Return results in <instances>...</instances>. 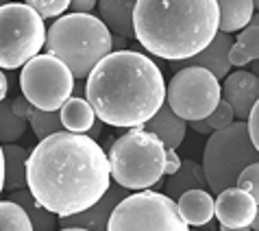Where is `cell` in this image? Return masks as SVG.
Segmentation results:
<instances>
[{
	"label": "cell",
	"mask_w": 259,
	"mask_h": 231,
	"mask_svg": "<svg viewBox=\"0 0 259 231\" xmlns=\"http://www.w3.org/2000/svg\"><path fill=\"white\" fill-rule=\"evenodd\" d=\"M109 185V160L100 144L88 135L61 131L41 140L28 153V192L46 212L59 218L96 205Z\"/></svg>",
	"instance_id": "6da1fadb"
},
{
	"label": "cell",
	"mask_w": 259,
	"mask_h": 231,
	"mask_svg": "<svg viewBox=\"0 0 259 231\" xmlns=\"http://www.w3.org/2000/svg\"><path fill=\"white\" fill-rule=\"evenodd\" d=\"M85 96L100 122L140 129L165 103V81L159 66L146 55L120 50L92 70Z\"/></svg>",
	"instance_id": "7a4b0ae2"
},
{
	"label": "cell",
	"mask_w": 259,
	"mask_h": 231,
	"mask_svg": "<svg viewBox=\"0 0 259 231\" xmlns=\"http://www.w3.org/2000/svg\"><path fill=\"white\" fill-rule=\"evenodd\" d=\"M135 40L157 57L188 61L218 35L215 0H138L133 9Z\"/></svg>",
	"instance_id": "3957f363"
},
{
	"label": "cell",
	"mask_w": 259,
	"mask_h": 231,
	"mask_svg": "<svg viewBox=\"0 0 259 231\" xmlns=\"http://www.w3.org/2000/svg\"><path fill=\"white\" fill-rule=\"evenodd\" d=\"M46 50L59 59L74 79H88L107 55H111V33L96 16L68 13L46 31Z\"/></svg>",
	"instance_id": "277c9868"
},
{
	"label": "cell",
	"mask_w": 259,
	"mask_h": 231,
	"mask_svg": "<svg viewBox=\"0 0 259 231\" xmlns=\"http://www.w3.org/2000/svg\"><path fill=\"white\" fill-rule=\"evenodd\" d=\"M107 160H109L111 179L120 187L148 190L163 179L168 166V150L157 135L140 127L113 140Z\"/></svg>",
	"instance_id": "5b68a950"
},
{
	"label": "cell",
	"mask_w": 259,
	"mask_h": 231,
	"mask_svg": "<svg viewBox=\"0 0 259 231\" xmlns=\"http://www.w3.org/2000/svg\"><path fill=\"white\" fill-rule=\"evenodd\" d=\"M257 162L259 153L250 142L246 122L235 120L231 127L211 133L205 144L203 170L207 185L215 194L225 192L229 187H235L242 170Z\"/></svg>",
	"instance_id": "8992f818"
},
{
	"label": "cell",
	"mask_w": 259,
	"mask_h": 231,
	"mask_svg": "<svg viewBox=\"0 0 259 231\" xmlns=\"http://www.w3.org/2000/svg\"><path fill=\"white\" fill-rule=\"evenodd\" d=\"M46 44V26L26 3L0 5V68L26 66Z\"/></svg>",
	"instance_id": "52a82bcc"
},
{
	"label": "cell",
	"mask_w": 259,
	"mask_h": 231,
	"mask_svg": "<svg viewBox=\"0 0 259 231\" xmlns=\"http://www.w3.org/2000/svg\"><path fill=\"white\" fill-rule=\"evenodd\" d=\"M107 231H190L177 203L165 194L144 190L122 199L113 209Z\"/></svg>",
	"instance_id": "ba28073f"
},
{
	"label": "cell",
	"mask_w": 259,
	"mask_h": 231,
	"mask_svg": "<svg viewBox=\"0 0 259 231\" xmlns=\"http://www.w3.org/2000/svg\"><path fill=\"white\" fill-rule=\"evenodd\" d=\"M20 88L28 105L39 111H59L74 92V76L59 59L37 55L22 68Z\"/></svg>",
	"instance_id": "9c48e42d"
},
{
	"label": "cell",
	"mask_w": 259,
	"mask_h": 231,
	"mask_svg": "<svg viewBox=\"0 0 259 231\" xmlns=\"http://www.w3.org/2000/svg\"><path fill=\"white\" fill-rule=\"evenodd\" d=\"M220 100L218 79L196 66L179 70L165 90V105L185 122L209 118Z\"/></svg>",
	"instance_id": "30bf717a"
},
{
	"label": "cell",
	"mask_w": 259,
	"mask_h": 231,
	"mask_svg": "<svg viewBox=\"0 0 259 231\" xmlns=\"http://www.w3.org/2000/svg\"><path fill=\"white\" fill-rule=\"evenodd\" d=\"M220 98L233 109L237 122H246L259 100V79L246 70H237L220 85Z\"/></svg>",
	"instance_id": "8fae6325"
},
{
	"label": "cell",
	"mask_w": 259,
	"mask_h": 231,
	"mask_svg": "<svg viewBox=\"0 0 259 231\" xmlns=\"http://www.w3.org/2000/svg\"><path fill=\"white\" fill-rule=\"evenodd\" d=\"M122 199H126V190L116 185H109V190L105 192V197L98 201L96 205H92L90 209H85L81 214L74 216H63L57 222L63 229H85V231H107L109 227V218L113 214V209Z\"/></svg>",
	"instance_id": "7c38bea8"
},
{
	"label": "cell",
	"mask_w": 259,
	"mask_h": 231,
	"mask_svg": "<svg viewBox=\"0 0 259 231\" xmlns=\"http://www.w3.org/2000/svg\"><path fill=\"white\" fill-rule=\"evenodd\" d=\"M257 203L240 187H229L215 199V216L222 227H250Z\"/></svg>",
	"instance_id": "4fadbf2b"
},
{
	"label": "cell",
	"mask_w": 259,
	"mask_h": 231,
	"mask_svg": "<svg viewBox=\"0 0 259 231\" xmlns=\"http://www.w3.org/2000/svg\"><path fill=\"white\" fill-rule=\"evenodd\" d=\"M233 37L227 33H220L213 37V42L207 46L203 53L192 57L185 63H181L179 68H190V66H196V68H203L207 70L209 74H213L215 79H227L229 76V70H231V63H229V53H231V46H233Z\"/></svg>",
	"instance_id": "5bb4252c"
},
{
	"label": "cell",
	"mask_w": 259,
	"mask_h": 231,
	"mask_svg": "<svg viewBox=\"0 0 259 231\" xmlns=\"http://www.w3.org/2000/svg\"><path fill=\"white\" fill-rule=\"evenodd\" d=\"M96 9H98V20L109 28V33L124 40L135 37L133 0H100V3H96Z\"/></svg>",
	"instance_id": "9a60e30c"
},
{
	"label": "cell",
	"mask_w": 259,
	"mask_h": 231,
	"mask_svg": "<svg viewBox=\"0 0 259 231\" xmlns=\"http://www.w3.org/2000/svg\"><path fill=\"white\" fill-rule=\"evenodd\" d=\"M144 131L157 135L161 140V144L170 150H177L183 144L185 138V120H181L179 115L170 109L168 105H161V109L150 118L146 125L142 127Z\"/></svg>",
	"instance_id": "2e32d148"
},
{
	"label": "cell",
	"mask_w": 259,
	"mask_h": 231,
	"mask_svg": "<svg viewBox=\"0 0 259 231\" xmlns=\"http://www.w3.org/2000/svg\"><path fill=\"white\" fill-rule=\"evenodd\" d=\"M177 209L185 225L203 227L215 216V201L207 190H190L177 201Z\"/></svg>",
	"instance_id": "e0dca14e"
},
{
	"label": "cell",
	"mask_w": 259,
	"mask_h": 231,
	"mask_svg": "<svg viewBox=\"0 0 259 231\" xmlns=\"http://www.w3.org/2000/svg\"><path fill=\"white\" fill-rule=\"evenodd\" d=\"M207 179H205V170L203 166L194 164L192 160H185L181 162V168H179L175 175L168 177V181L163 183V190H165V197L172 199V201H179L185 192L190 190H207Z\"/></svg>",
	"instance_id": "ac0fdd59"
},
{
	"label": "cell",
	"mask_w": 259,
	"mask_h": 231,
	"mask_svg": "<svg viewBox=\"0 0 259 231\" xmlns=\"http://www.w3.org/2000/svg\"><path fill=\"white\" fill-rule=\"evenodd\" d=\"M255 7L250 0H220L218 3V31L231 35L250 24Z\"/></svg>",
	"instance_id": "d6986e66"
},
{
	"label": "cell",
	"mask_w": 259,
	"mask_h": 231,
	"mask_svg": "<svg viewBox=\"0 0 259 231\" xmlns=\"http://www.w3.org/2000/svg\"><path fill=\"white\" fill-rule=\"evenodd\" d=\"M59 118H61V125L68 133L85 135L92 129V125L96 122V113L85 98L70 96L66 100V105L59 109Z\"/></svg>",
	"instance_id": "ffe728a7"
},
{
	"label": "cell",
	"mask_w": 259,
	"mask_h": 231,
	"mask_svg": "<svg viewBox=\"0 0 259 231\" xmlns=\"http://www.w3.org/2000/svg\"><path fill=\"white\" fill-rule=\"evenodd\" d=\"M3 155H5V190L7 192L24 190L28 150L22 146H16V144H5Z\"/></svg>",
	"instance_id": "44dd1931"
},
{
	"label": "cell",
	"mask_w": 259,
	"mask_h": 231,
	"mask_svg": "<svg viewBox=\"0 0 259 231\" xmlns=\"http://www.w3.org/2000/svg\"><path fill=\"white\" fill-rule=\"evenodd\" d=\"M9 201H13V203L20 205V207H22L24 212H26L28 220H31L33 231H55V227L59 225V222H57V218H55V214L46 212V209L33 199V194L28 192V190H18V192H13V197H11Z\"/></svg>",
	"instance_id": "7402d4cb"
},
{
	"label": "cell",
	"mask_w": 259,
	"mask_h": 231,
	"mask_svg": "<svg viewBox=\"0 0 259 231\" xmlns=\"http://www.w3.org/2000/svg\"><path fill=\"white\" fill-rule=\"evenodd\" d=\"M257 59H259V26L248 24L233 42L231 53H229V63L242 68Z\"/></svg>",
	"instance_id": "603a6c76"
},
{
	"label": "cell",
	"mask_w": 259,
	"mask_h": 231,
	"mask_svg": "<svg viewBox=\"0 0 259 231\" xmlns=\"http://www.w3.org/2000/svg\"><path fill=\"white\" fill-rule=\"evenodd\" d=\"M28 127V120L22 115L13 113L11 100L0 103V144H13L24 135Z\"/></svg>",
	"instance_id": "cb8c5ba5"
},
{
	"label": "cell",
	"mask_w": 259,
	"mask_h": 231,
	"mask_svg": "<svg viewBox=\"0 0 259 231\" xmlns=\"http://www.w3.org/2000/svg\"><path fill=\"white\" fill-rule=\"evenodd\" d=\"M28 122H31V127L35 131V138H39V142L50 138V135L63 131L59 111H39V109H35L33 107L31 113H28Z\"/></svg>",
	"instance_id": "d4e9b609"
},
{
	"label": "cell",
	"mask_w": 259,
	"mask_h": 231,
	"mask_svg": "<svg viewBox=\"0 0 259 231\" xmlns=\"http://www.w3.org/2000/svg\"><path fill=\"white\" fill-rule=\"evenodd\" d=\"M0 231H33L26 212L13 201H0Z\"/></svg>",
	"instance_id": "484cf974"
},
{
	"label": "cell",
	"mask_w": 259,
	"mask_h": 231,
	"mask_svg": "<svg viewBox=\"0 0 259 231\" xmlns=\"http://www.w3.org/2000/svg\"><path fill=\"white\" fill-rule=\"evenodd\" d=\"M235 187H240L246 194H250V199L259 205V162L257 164H250L242 170V175L237 177V183Z\"/></svg>",
	"instance_id": "4316f807"
},
{
	"label": "cell",
	"mask_w": 259,
	"mask_h": 231,
	"mask_svg": "<svg viewBox=\"0 0 259 231\" xmlns=\"http://www.w3.org/2000/svg\"><path fill=\"white\" fill-rule=\"evenodd\" d=\"M205 122H207V127L211 129V133H215V131H222V129L231 127L235 122V115H233L231 107H229L225 100H220L218 107L209 113V118H205Z\"/></svg>",
	"instance_id": "83f0119b"
},
{
	"label": "cell",
	"mask_w": 259,
	"mask_h": 231,
	"mask_svg": "<svg viewBox=\"0 0 259 231\" xmlns=\"http://www.w3.org/2000/svg\"><path fill=\"white\" fill-rule=\"evenodd\" d=\"M26 5L31 7L41 20L44 18H57V16H61L66 9H70L68 0H28Z\"/></svg>",
	"instance_id": "f1b7e54d"
},
{
	"label": "cell",
	"mask_w": 259,
	"mask_h": 231,
	"mask_svg": "<svg viewBox=\"0 0 259 231\" xmlns=\"http://www.w3.org/2000/svg\"><path fill=\"white\" fill-rule=\"evenodd\" d=\"M246 127H248L250 142H253L255 150L259 153V100H257V105L253 107V111H250V115H248V120H246Z\"/></svg>",
	"instance_id": "f546056e"
},
{
	"label": "cell",
	"mask_w": 259,
	"mask_h": 231,
	"mask_svg": "<svg viewBox=\"0 0 259 231\" xmlns=\"http://www.w3.org/2000/svg\"><path fill=\"white\" fill-rule=\"evenodd\" d=\"M72 13H81V16H88L92 9H96L94 0H76V3H70Z\"/></svg>",
	"instance_id": "4dcf8cb0"
},
{
	"label": "cell",
	"mask_w": 259,
	"mask_h": 231,
	"mask_svg": "<svg viewBox=\"0 0 259 231\" xmlns=\"http://www.w3.org/2000/svg\"><path fill=\"white\" fill-rule=\"evenodd\" d=\"M11 107H13V113H18V115H22V118L28 120V113H31L33 107L28 105V100L22 96V98H16V100H11Z\"/></svg>",
	"instance_id": "1f68e13d"
},
{
	"label": "cell",
	"mask_w": 259,
	"mask_h": 231,
	"mask_svg": "<svg viewBox=\"0 0 259 231\" xmlns=\"http://www.w3.org/2000/svg\"><path fill=\"white\" fill-rule=\"evenodd\" d=\"M194 131H198V133H205V135H211V129L207 127V122L205 120H196V122H190Z\"/></svg>",
	"instance_id": "d6a6232c"
},
{
	"label": "cell",
	"mask_w": 259,
	"mask_h": 231,
	"mask_svg": "<svg viewBox=\"0 0 259 231\" xmlns=\"http://www.w3.org/2000/svg\"><path fill=\"white\" fill-rule=\"evenodd\" d=\"M126 40L124 37H111V53H120V50H126Z\"/></svg>",
	"instance_id": "836d02e7"
},
{
	"label": "cell",
	"mask_w": 259,
	"mask_h": 231,
	"mask_svg": "<svg viewBox=\"0 0 259 231\" xmlns=\"http://www.w3.org/2000/svg\"><path fill=\"white\" fill-rule=\"evenodd\" d=\"M100 131H103V122H100V120H96L94 125H92V129H90V131L85 133V135L94 140V138H100Z\"/></svg>",
	"instance_id": "e575fe53"
},
{
	"label": "cell",
	"mask_w": 259,
	"mask_h": 231,
	"mask_svg": "<svg viewBox=\"0 0 259 231\" xmlns=\"http://www.w3.org/2000/svg\"><path fill=\"white\" fill-rule=\"evenodd\" d=\"M9 81H7V76L3 74V70H0V103L5 100V96H7V92H9V85H7Z\"/></svg>",
	"instance_id": "d590c367"
},
{
	"label": "cell",
	"mask_w": 259,
	"mask_h": 231,
	"mask_svg": "<svg viewBox=\"0 0 259 231\" xmlns=\"http://www.w3.org/2000/svg\"><path fill=\"white\" fill-rule=\"evenodd\" d=\"M0 192H5V155H3V146H0Z\"/></svg>",
	"instance_id": "8d00e7d4"
},
{
	"label": "cell",
	"mask_w": 259,
	"mask_h": 231,
	"mask_svg": "<svg viewBox=\"0 0 259 231\" xmlns=\"http://www.w3.org/2000/svg\"><path fill=\"white\" fill-rule=\"evenodd\" d=\"M250 231H259V205H257L255 218H253V222H250Z\"/></svg>",
	"instance_id": "74e56055"
},
{
	"label": "cell",
	"mask_w": 259,
	"mask_h": 231,
	"mask_svg": "<svg viewBox=\"0 0 259 231\" xmlns=\"http://www.w3.org/2000/svg\"><path fill=\"white\" fill-rule=\"evenodd\" d=\"M250 74H255V76L259 79V59L250 63Z\"/></svg>",
	"instance_id": "f35d334b"
},
{
	"label": "cell",
	"mask_w": 259,
	"mask_h": 231,
	"mask_svg": "<svg viewBox=\"0 0 259 231\" xmlns=\"http://www.w3.org/2000/svg\"><path fill=\"white\" fill-rule=\"evenodd\" d=\"M220 231H250V227H220Z\"/></svg>",
	"instance_id": "ab89813d"
},
{
	"label": "cell",
	"mask_w": 259,
	"mask_h": 231,
	"mask_svg": "<svg viewBox=\"0 0 259 231\" xmlns=\"http://www.w3.org/2000/svg\"><path fill=\"white\" fill-rule=\"evenodd\" d=\"M250 24H253V26H259V13H253V18H250Z\"/></svg>",
	"instance_id": "60d3db41"
},
{
	"label": "cell",
	"mask_w": 259,
	"mask_h": 231,
	"mask_svg": "<svg viewBox=\"0 0 259 231\" xmlns=\"http://www.w3.org/2000/svg\"><path fill=\"white\" fill-rule=\"evenodd\" d=\"M59 231H85V229H59Z\"/></svg>",
	"instance_id": "b9f144b4"
},
{
	"label": "cell",
	"mask_w": 259,
	"mask_h": 231,
	"mask_svg": "<svg viewBox=\"0 0 259 231\" xmlns=\"http://www.w3.org/2000/svg\"><path fill=\"white\" fill-rule=\"evenodd\" d=\"M253 7H255V9L259 11V0H257V3H253Z\"/></svg>",
	"instance_id": "7bdbcfd3"
}]
</instances>
